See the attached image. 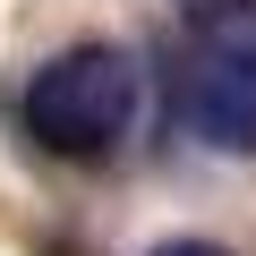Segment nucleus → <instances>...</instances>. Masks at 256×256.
<instances>
[{"label":"nucleus","mask_w":256,"mask_h":256,"mask_svg":"<svg viewBox=\"0 0 256 256\" xmlns=\"http://www.w3.org/2000/svg\"><path fill=\"white\" fill-rule=\"evenodd\" d=\"M154 256H239V248H222V239H162Z\"/></svg>","instance_id":"20e7f679"},{"label":"nucleus","mask_w":256,"mask_h":256,"mask_svg":"<svg viewBox=\"0 0 256 256\" xmlns=\"http://www.w3.org/2000/svg\"><path fill=\"white\" fill-rule=\"evenodd\" d=\"M18 120H26V137L52 162L102 171V162L128 154V137L146 120V60L120 52V43H68V52H52L26 77Z\"/></svg>","instance_id":"f257e3e1"},{"label":"nucleus","mask_w":256,"mask_h":256,"mask_svg":"<svg viewBox=\"0 0 256 256\" xmlns=\"http://www.w3.org/2000/svg\"><path fill=\"white\" fill-rule=\"evenodd\" d=\"M171 120L205 154H256V60L188 43L171 68Z\"/></svg>","instance_id":"f03ea898"},{"label":"nucleus","mask_w":256,"mask_h":256,"mask_svg":"<svg viewBox=\"0 0 256 256\" xmlns=\"http://www.w3.org/2000/svg\"><path fill=\"white\" fill-rule=\"evenodd\" d=\"M171 18L188 26V43H214V52L256 60V0H171Z\"/></svg>","instance_id":"7ed1b4c3"}]
</instances>
